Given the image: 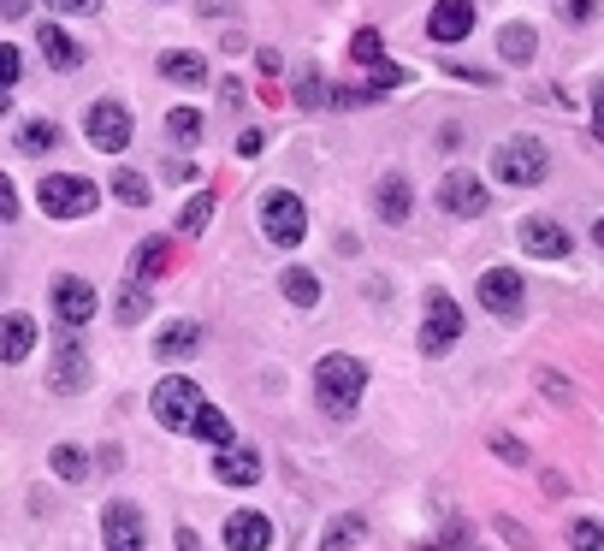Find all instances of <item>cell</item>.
<instances>
[{"mask_svg":"<svg viewBox=\"0 0 604 551\" xmlns=\"http://www.w3.org/2000/svg\"><path fill=\"white\" fill-rule=\"evenodd\" d=\"M208 220H214V196L208 191H196L184 202V214H178V232L184 237H196V232H208Z\"/></svg>","mask_w":604,"mask_h":551,"instance_id":"27","label":"cell"},{"mask_svg":"<svg viewBox=\"0 0 604 551\" xmlns=\"http://www.w3.org/2000/svg\"><path fill=\"white\" fill-rule=\"evenodd\" d=\"M190 433H196V439H208V445H232V421L219 416L214 404H202L196 416H190Z\"/></svg>","mask_w":604,"mask_h":551,"instance_id":"24","label":"cell"},{"mask_svg":"<svg viewBox=\"0 0 604 551\" xmlns=\"http://www.w3.org/2000/svg\"><path fill=\"white\" fill-rule=\"evenodd\" d=\"M361 391H368V368H361L356 356H320L315 361V398L326 416H356V404H361Z\"/></svg>","mask_w":604,"mask_h":551,"instance_id":"1","label":"cell"},{"mask_svg":"<svg viewBox=\"0 0 604 551\" xmlns=\"http://www.w3.org/2000/svg\"><path fill=\"white\" fill-rule=\"evenodd\" d=\"M569 545H575V551H604V522L575 516V522H569Z\"/></svg>","mask_w":604,"mask_h":551,"instance_id":"31","label":"cell"},{"mask_svg":"<svg viewBox=\"0 0 604 551\" xmlns=\"http://www.w3.org/2000/svg\"><path fill=\"white\" fill-rule=\"evenodd\" d=\"M42 60L48 65H54V72H78V65H83V48L72 42V30H60V24H42Z\"/></svg>","mask_w":604,"mask_h":551,"instance_id":"18","label":"cell"},{"mask_svg":"<svg viewBox=\"0 0 604 551\" xmlns=\"http://www.w3.org/2000/svg\"><path fill=\"white\" fill-rule=\"evenodd\" d=\"M551 7H557V19H563V24H593L604 0H551Z\"/></svg>","mask_w":604,"mask_h":551,"instance_id":"37","label":"cell"},{"mask_svg":"<svg viewBox=\"0 0 604 551\" xmlns=\"http://www.w3.org/2000/svg\"><path fill=\"white\" fill-rule=\"evenodd\" d=\"M19 72H24L19 48H12V42H0V90H12V83H19Z\"/></svg>","mask_w":604,"mask_h":551,"instance_id":"38","label":"cell"},{"mask_svg":"<svg viewBox=\"0 0 604 551\" xmlns=\"http://www.w3.org/2000/svg\"><path fill=\"white\" fill-rule=\"evenodd\" d=\"M83 131H90V143L101 154H119L131 149V108H119V101H90V113H83Z\"/></svg>","mask_w":604,"mask_h":551,"instance_id":"6","label":"cell"},{"mask_svg":"<svg viewBox=\"0 0 604 551\" xmlns=\"http://www.w3.org/2000/svg\"><path fill=\"white\" fill-rule=\"evenodd\" d=\"M37 202H42V214L48 220H83V214H95V178H83V172H48V178L37 184Z\"/></svg>","mask_w":604,"mask_h":551,"instance_id":"2","label":"cell"},{"mask_svg":"<svg viewBox=\"0 0 604 551\" xmlns=\"http://www.w3.org/2000/svg\"><path fill=\"white\" fill-rule=\"evenodd\" d=\"M297 101H303V108H332V90L320 83V72H315V65H308V72L297 78Z\"/></svg>","mask_w":604,"mask_h":551,"instance_id":"35","label":"cell"},{"mask_svg":"<svg viewBox=\"0 0 604 551\" xmlns=\"http://www.w3.org/2000/svg\"><path fill=\"white\" fill-rule=\"evenodd\" d=\"M498 54H504L510 65H528L533 54H540V42H533V24H504V30H498Z\"/></svg>","mask_w":604,"mask_h":551,"instance_id":"22","label":"cell"},{"mask_svg":"<svg viewBox=\"0 0 604 551\" xmlns=\"http://www.w3.org/2000/svg\"><path fill=\"white\" fill-rule=\"evenodd\" d=\"M136 279H161V273L172 267V249H166V237H149V244L143 249H136Z\"/></svg>","mask_w":604,"mask_h":551,"instance_id":"25","label":"cell"},{"mask_svg":"<svg viewBox=\"0 0 604 551\" xmlns=\"http://www.w3.org/2000/svg\"><path fill=\"white\" fill-rule=\"evenodd\" d=\"M143 315H149V290H143V279H131L125 290H119V320H125V326H136Z\"/></svg>","mask_w":604,"mask_h":551,"instance_id":"32","label":"cell"},{"mask_svg":"<svg viewBox=\"0 0 604 551\" xmlns=\"http://www.w3.org/2000/svg\"><path fill=\"white\" fill-rule=\"evenodd\" d=\"M498 528H504V540H510V545H522V551L533 545V540H528V533H522V528H515V522H498Z\"/></svg>","mask_w":604,"mask_h":551,"instance_id":"46","label":"cell"},{"mask_svg":"<svg viewBox=\"0 0 604 551\" xmlns=\"http://www.w3.org/2000/svg\"><path fill=\"white\" fill-rule=\"evenodd\" d=\"M457 338H462V308H457V297L433 290V297H427V320H421V350L427 356H444Z\"/></svg>","mask_w":604,"mask_h":551,"instance_id":"7","label":"cell"},{"mask_svg":"<svg viewBox=\"0 0 604 551\" xmlns=\"http://www.w3.org/2000/svg\"><path fill=\"white\" fill-rule=\"evenodd\" d=\"M196 344H202L196 320H172V326H161V338H154V356H161V361H184V356H196Z\"/></svg>","mask_w":604,"mask_h":551,"instance_id":"19","label":"cell"},{"mask_svg":"<svg viewBox=\"0 0 604 551\" xmlns=\"http://www.w3.org/2000/svg\"><path fill=\"white\" fill-rule=\"evenodd\" d=\"M161 78L178 83V90H202L208 83V60L196 48H172V54H161Z\"/></svg>","mask_w":604,"mask_h":551,"instance_id":"17","label":"cell"},{"mask_svg":"<svg viewBox=\"0 0 604 551\" xmlns=\"http://www.w3.org/2000/svg\"><path fill=\"white\" fill-rule=\"evenodd\" d=\"M593 244H598V249H604V220H598V226H593Z\"/></svg>","mask_w":604,"mask_h":551,"instance_id":"49","label":"cell"},{"mask_svg":"<svg viewBox=\"0 0 604 551\" xmlns=\"http://www.w3.org/2000/svg\"><path fill=\"white\" fill-rule=\"evenodd\" d=\"M492 451L504 457V462H528V451H522V445H515L510 433H492Z\"/></svg>","mask_w":604,"mask_h":551,"instance_id":"40","label":"cell"},{"mask_svg":"<svg viewBox=\"0 0 604 551\" xmlns=\"http://www.w3.org/2000/svg\"><path fill=\"white\" fill-rule=\"evenodd\" d=\"M48 462H54L60 480H90V457H83L78 445H54V457H48Z\"/></svg>","mask_w":604,"mask_h":551,"instance_id":"30","label":"cell"},{"mask_svg":"<svg viewBox=\"0 0 604 551\" xmlns=\"http://www.w3.org/2000/svg\"><path fill=\"white\" fill-rule=\"evenodd\" d=\"M48 386H54L60 398H78V391L90 386V356H83L78 338H60V344H54V361H48Z\"/></svg>","mask_w":604,"mask_h":551,"instance_id":"10","label":"cell"},{"mask_svg":"<svg viewBox=\"0 0 604 551\" xmlns=\"http://www.w3.org/2000/svg\"><path fill=\"white\" fill-rule=\"evenodd\" d=\"M214 480H226V487H255V480H262V457H255L249 445H219Z\"/></svg>","mask_w":604,"mask_h":551,"instance_id":"15","label":"cell"},{"mask_svg":"<svg viewBox=\"0 0 604 551\" xmlns=\"http://www.w3.org/2000/svg\"><path fill=\"white\" fill-rule=\"evenodd\" d=\"M37 350V320L30 315H7L0 320V361H24Z\"/></svg>","mask_w":604,"mask_h":551,"instance_id":"20","label":"cell"},{"mask_svg":"<svg viewBox=\"0 0 604 551\" xmlns=\"http://www.w3.org/2000/svg\"><path fill=\"white\" fill-rule=\"evenodd\" d=\"M350 60H356V65H379V60H386V37H379V30H356Z\"/></svg>","mask_w":604,"mask_h":551,"instance_id":"34","label":"cell"},{"mask_svg":"<svg viewBox=\"0 0 604 551\" xmlns=\"http://www.w3.org/2000/svg\"><path fill=\"white\" fill-rule=\"evenodd\" d=\"M285 297L297 303V308H315V303H320V279H315L308 267H290V273H285Z\"/></svg>","mask_w":604,"mask_h":551,"instance_id":"28","label":"cell"},{"mask_svg":"<svg viewBox=\"0 0 604 551\" xmlns=\"http://www.w3.org/2000/svg\"><path fill=\"white\" fill-rule=\"evenodd\" d=\"M95 285L90 279H78V273H65V279H54V315L65 326H83V320H95Z\"/></svg>","mask_w":604,"mask_h":551,"instance_id":"11","label":"cell"},{"mask_svg":"<svg viewBox=\"0 0 604 551\" xmlns=\"http://www.w3.org/2000/svg\"><path fill=\"white\" fill-rule=\"evenodd\" d=\"M30 12V0H0V19H24Z\"/></svg>","mask_w":604,"mask_h":551,"instance_id":"44","label":"cell"},{"mask_svg":"<svg viewBox=\"0 0 604 551\" xmlns=\"http://www.w3.org/2000/svg\"><path fill=\"white\" fill-rule=\"evenodd\" d=\"M262 232H267V244L297 249L303 237H308V208H303V196L267 191V196H262Z\"/></svg>","mask_w":604,"mask_h":551,"instance_id":"5","label":"cell"},{"mask_svg":"<svg viewBox=\"0 0 604 551\" xmlns=\"http://www.w3.org/2000/svg\"><path fill=\"white\" fill-rule=\"evenodd\" d=\"M427 37L444 42V48L474 37V0H439V7L427 12Z\"/></svg>","mask_w":604,"mask_h":551,"instance_id":"12","label":"cell"},{"mask_svg":"<svg viewBox=\"0 0 604 551\" xmlns=\"http://www.w3.org/2000/svg\"><path fill=\"white\" fill-rule=\"evenodd\" d=\"M522 273H510V267H492V273H480V308L498 320H515L522 315Z\"/></svg>","mask_w":604,"mask_h":551,"instance_id":"9","label":"cell"},{"mask_svg":"<svg viewBox=\"0 0 604 551\" xmlns=\"http://www.w3.org/2000/svg\"><path fill=\"white\" fill-rule=\"evenodd\" d=\"M361 533H368V522L350 510V516H338L332 528H326V540H320V551H356L361 545Z\"/></svg>","mask_w":604,"mask_h":551,"instance_id":"23","label":"cell"},{"mask_svg":"<svg viewBox=\"0 0 604 551\" xmlns=\"http://www.w3.org/2000/svg\"><path fill=\"white\" fill-rule=\"evenodd\" d=\"M226 545L232 551H267L273 545V522L262 510H237L232 522H226Z\"/></svg>","mask_w":604,"mask_h":551,"instance_id":"16","label":"cell"},{"mask_svg":"<svg viewBox=\"0 0 604 551\" xmlns=\"http://www.w3.org/2000/svg\"><path fill=\"white\" fill-rule=\"evenodd\" d=\"M54 143H60L54 119H24V125H19V149L24 154H42V149H54Z\"/></svg>","mask_w":604,"mask_h":551,"instance_id":"26","label":"cell"},{"mask_svg":"<svg viewBox=\"0 0 604 551\" xmlns=\"http://www.w3.org/2000/svg\"><path fill=\"white\" fill-rule=\"evenodd\" d=\"M178 551H202V540H196L190 528H178Z\"/></svg>","mask_w":604,"mask_h":551,"instance_id":"47","label":"cell"},{"mask_svg":"<svg viewBox=\"0 0 604 551\" xmlns=\"http://www.w3.org/2000/svg\"><path fill=\"white\" fill-rule=\"evenodd\" d=\"M515 237H522L528 255H545V262H563L569 255V232L557 226V220H545V214H528L522 226H515Z\"/></svg>","mask_w":604,"mask_h":551,"instance_id":"14","label":"cell"},{"mask_svg":"<svg viewBox=\"0 0 604 551\" xmlns=\"http://www.w3.org/2000/svg\"><path fill=\"white\" fill-rule=\"evenodd\" d=\"M540 386H545V391H551V398H557V404H563V398H569V386H563V380H557V374H540Z\"/></svg>","mask_w":604,"mask_h":551,"instance_id":"45","label":"cell"},{"mask_svg":"<svg viewBox=\"0 0 604 551\" xmlns=\"http://www.w3.org/2000/svg\"><path fill=\"white\" fill-rule=\"evenodd\" d=\"M208 404L202 398V386L196 380H184V374H166L161 386H154V421L166 427V433H190V416H196V409Z\"/></svg>","mask_w":604,"mask_h":551,"instance_id":"4","label":"cell"},{"mask_svg":"<svg viewBox=\"0 0 604 551\" xmlns=\"http://www.w3.org/2000/svg\"><path fill=\"white\" fill-rule=\"evenodd\" d=\"M166 131H172V143H190V149H196V143H202V113H196V108H172V113H166Z\"/></svg>","mask_w":604,"mask_h":551,"instance_id":"29","label":"cell"},{"mask_svg":"<svg viewBox=\"0 0 604 551\" xmlns=\"http://www.w3.org/2000/svg\"><path fill=\"white\" fill-rule=\"evenodd\" d=\"M403 83H409V72H403V65H391V60H379V65H373V78H368V95H386V90H403Z\"/></svg>","mask_w":604,"mask_h":551,"instance_id":"36","label":"cell"},{"mask_svg":"<svg viewBox=\"0 0 604 551\" xmlns=\"http://www.w3.org/2000/svg\"><path fill=\"white\" fill-rule=\"evenodd\" d=\"M0 220H19V191H12L7 172H0Z\"/></svg>","mask_w":604,"mask_h":551,"instance_id":"39","label":"cell"},{"mask_svg":"<svg viewBox=\"0 0 604 551\" xmlns=\"http://www.w3.org/2000/svg\"><path fill=\"white\" fill-rule=\"evenodd\" d=\"M237 154H262V131H244V136H237Z\"/></svg>","mask_w":604,"mask_h":551,"instance_id":"43","label":"cell"},{"mask_svg":"<svg viewBox=\"0 0 604 551\" xmlns=\"http://www.w3.org/2000/svg\"><path fill=\"white\" fill-rule=\"evenodd\" d=\"M545 143L540 136H510V143H498V154H492V178H504V184H515V191H533V184L545 178Z\"/></svg>","mask_w":604,"mask_h":551,"instance_id":"3","label":"cell"},{"mask_svg":"<svg viewBox=\"0 0 604 551\" xmlns=\"http://www.w3.org/2000/svg\"><path fill=\"white\" fill-rule=\"evenodd\" d=\"M593 136L604 143V83H593Z\"/></svg>","mask_w":604,"mask_h":551,"instance_id":"41","label":"cell"},{"mask_svg":"<svg viewBox=\"0 0 604 551\" xmlns=\"http://www.w3.org/2000/svg\"><path fill=\"white\" fill-rule=\"evenodd\" d=\"M48 7H54V12H95L101 0H48Z\"/></svg>","mask_w":604,"mask_h":551,"instance_id":"42","label":"cell"},{"mask_svg":"<svg viewBox=\"0 0 604 551\" xmlns=\"http://www.w3.org/2000/svg\"><path fill=\"white\" fill-rule=\"evenodd\" d=\"M409 178L403 172H391V178H379V220H386V226H403L409 220Z\"/></svg>","mask_w":604,"mask_h":551,"instance_id":"21","label":"cell"},{"mask_svg":"<svg viewBox=\"0 0 604 551\" xmlns=\"http://www.w3.org/2000/svg\"><path fill=\"white\" fill-rule=\"evenodd\" d=\"M487 184H480L474 178V172H444V178H439V208L444 214H457V220H480V214H487Z\"/></svg>","mask_w":604,"mask_h":551,"instance_id":"8","label":"cell"},{"mask_svg":"<svg viewBox=\"0 0 604 551\" xmlns=\"http://www.w3.org/2000/svg\"><path fill=\"white\" fill-rule=\"evenodd\" d=\"M101 540H108V551H143V510L136 504H108V516H101Z\"/></svg>","mask_w":604,"mask_h":551,"instance_id":"13","label":"cell"},{"mask_svg":"<svg viewBox=\"0 0 604 551\" xmlns=\"http://www.w3.org/2000/svg\"><path fill=\"white\" fill-rule=\"evenodd\" d=\"M113 196L125 202V208H143V202H149V184H143V172H113Z\"/></svg>","mask_w":604,"mask_h":551,"instance_id":"33","label":"cell"},{"mask_svg":"<svg viewBox=\"0 0 604 551\" xmlns=\"http://www.w3.org/2000/svg\"><path fill=\"white\" fill-rule=\"evenodd\" d=\"M12 113V90H0V119H7Z\"/></svg>","mask_w":604,"mask_h":551,"instance_id":"48","label":"cell"}]
</instances>
